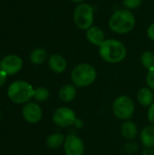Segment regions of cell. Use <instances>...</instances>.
<instances>
[{
    "mask_svg": "<svg viewBox=\"0 0 154 155\" xmlns=\"http://www.w3.org/2000/svg\"><path fill=\"white\" fill-rule=\"evenodd\" d=\"M136 18L131 10L119 8L115 10L108 20V26L112 32L117 35H125L133 30Z\"/></svg>",
    "mask_w": 154,
    "mask_h": 155,
    "instance_id": "obj_1",
    "label": "cell"
},
{
    "mask_svg": "<svg viewBox=\"0 0 154 155\" xmlns=\"http://www.w3.org/2000/svg\"><path fill=\"white\" fill-rule=\"evenodd\" d=\"M98 53L103 61L108 64H119L123 62L127 55L125 45L118 39H106L99 47Z\"/></svg>",
    "mask_w": 154,
    "mask_h": 155,
    "instance_id": "obj_2",
    "label": "cell"
},
{
    "mask_svg": "<svg viewBox=\"0 0 154 155\" xmlns=\"http://www.w3.org/2000/svg\"><path fill=\"white\" fill-rule=\"evenodd\" d=\"M72 84L77 88H84L92 85L97 78L95 67L88 63L76 64L71 72Z\"/></svg>",
    "mask_w": 154,
    "mask_h": 155,
    "instance_id": "obj_3",
    "label": "cell"
},
{
    "mask_svg": "<svg viewBox=\"0 0 154 155\" xmlns=\"http://www.w3.org/2000/svg\"><path fill=\"white\" fill-rule=\"evenodd\" d=\"M34 90V89L28 82L18 80L13 82L9 85L7 89V95L15 104H26L31 98H33Z\"/></svg>",
    "mask_w": 154,
    "mask_h": 155,
    "instance_id": "obj_4",
    "label": "cell"
},
{
    "mask_svg": "<svg viewBox=\"0 0 154 155\" xmlns=\"http://www.w3.org/2000/svg\"><path fill=\"white\" fill-rule=\"evenodd\" d=\"M112 111L113 115L121 121L131 120L135 112V104L133 100L125 94L117 96L112 104Z\"/></svg>",
    "mask_w": 154,
    "mask_h": 155,
    "instance_id": "obj_5",
    "label": "cell"
},
{
    "mask_svg": "<svg viewBox=\"0 0 154 155\" xmlns=\"http://www.w3.org/2000/svg\"><path fill=\"white\" fill-rule=\"evenodd\" d=\"M94 8L92 5L84 2L78 4L74 10V25L81 30L86 31L93 25Z\"/></svg>",
    "mask_w": 154,
    "mask_h": 155,
    "instance_id": "obj_6",
    "label": "cell"
},
{
    "mask_svg": "<svg viewBox=\"0 0 154 155\" xmlns=\"http://www.w3.org/2000/svg\"><path fill=\"white\" fill-rule=\"evenodd\" d=\"M53 122L60 128H68L74 124L77 116L75 112L67 106H61L54 110L53 116Z\"/></svg>",
    "mask_w": 154,
    "mask_h": 155,
    "instance_id": "obj_7",
    "label": "cell"
},
{
    "mask_svg": "<svg viewBox=\"0 0 154 155\" xmlns=\"http://www.w3.org/2000/svg\"><path fill=\"white\" fill-rule=\"evenodd\" d=\"M65 155H84L85 152V144L83 139L74 134L65 136L63 145Z\"/></svg>",
    "mask_w": 154,
    "mask_h": 155,
    "instance_id": "obj_8",
    "label": "cell"
},
{
    "mask_svg": "<svg viewBox=\"0 0 154 155\" xmlns=\"http://www.w3.org/2000/svg\"><path fill=\"white\" fill-rule=\"evenodd\" d=\"M23 67V60L15 54H9L3 58L0 63V70L7 75H13L21 71Z\"/></svg>",
    "mask_w": 154,
    "mask_h": 155,
    "instance_id": "obj_9",
    "label": "cell"
},
{
    "mask_svg": "<svg viewBox=\"0 0 154 155\" xmlns=\"http://www.w3.org/2000/svg\"><path fill=\"white\" fill-rule=\"evenodd\" d=\"M24 119L30 124H36L41 121L43 117V110L41 106L35 103H26L22 110Z\"/></svg>",
    "mask_w": 154,
    "mask_h": 155,
    "instance_id": "obj_10",
    "label": "cell"
},
{
    "mask_svg": "<svg viewBox=\"0 0 154 155\" xmlns=\"http://www.w3.org/2000/svg\"><path fill=\"white\" fill-rule=\"evenodd\" d=\"M85 36L88 42L95 46H100L106 39L104 31L98 25H93L85 31Z\"/></svg>",
    "mask_w": 154,
    "mask_h": 155,
    "instance_id": "obj_11",
    "label": "cell"
},
{
    "mask_svg": "<svg viewBox=\"0 0 154 155\" xmlns=\"http://www.w3.org/2000/svg\"><path fill=\"white\" fill-rule=\"evenodd\" d=\"M47 60L49 68L55 74H63L67 69V61L60 54H53Z\"/></svg>",
    "mask_w": 154,
    "mask_h": 155,
    "instance_id": "obj_12",
    "label": "cell"
},
{
    "mask_svg": "<svg viewBox=\"0 0 154 155\" xmlns=\"http://www.w3.org/2000/svg\"><path fill=\"white\" fill-rule=\"evenodd\" d=\"M138 126L132 120L124 121L121 125V134L126 141H134L138 136Z\"/></svg>",
    "mask_w": 154,
    "mask_h": 155,
    "instance_id": "obj_13",
    "label": "cell"
},
{
    "mask_svg": "<svg viewBox=\"0 0 154 155\" xmlns=\"http://www.w3.org/2000/svg\"><path fill=\"white\" fill-rule=\"evenodd\" d=\"M77 95V87L73 84H64L58 91V97L63 103H71L73 102Z\"/></svg>",
    "mask_w": 154,
    "mask_h": 155,
    "instance_id": "obj_14",
    "label": "cell"
},
{
    "mask_svg": "<svg viewBox=\"0 0 154 155\" xmlns=\"http://www.w3.org/2000/svg\"><path fill=\"white\" fill-rule=\"evenodd\" d=\"M140 141L146 149H154V125L150 124L143 128L140 133Z\"/></svg>",
    "mask_w": 154,
    "mask_h": 155,
    "instance_id": "obj_15",
    "label": "cell"
},
{
    "mask_svg": "<svg viewBox=\"0 0 154 155\" xmlns=\"http://www.w3.org/2000/svg\"><path fill=\"white\" fill-rule=\"evenodd\" d=\"M137 101L143 107L149 108L154 103V92L149 87H142L137 92Z\"/></svg>",
    "mask_w": 154,
    "mask_h": 155,
    "instance_id": "obj_16",
    "label": "cell"
},
{
    "mask_svg": "<svg viewBox=\"0 0 154 155\" xmlns=\"http://www.w3.org/2000/svg\"><path fill=\"white\" fill-rule=\"evenodd\" d=\"M64 140H65V136L62 133H54L47 137L45 143L48 148L52 150H55L64 145Z\"/></svg>",
    "mask_w": 154,
    "mask_h": 155,
    "instance_id": "obj_17",
    "label": "cell"
},
{
    "mask_svg": "<svg viewBox=\"0 0 154 155\" xmlns=\"http://www.w3.org/2000/svg\"><path fill=\"white\" fill-rule=\"evenodd\" d=\"M46 59H48L47 52L45 49H44L42 47L34 49L30 54V61L32 64H34L35 65H40V64H44L46 61Z\"/></svg>",
    "mask_w": 154,
    "mask_h": 155,
    "instance_id": "obj_18",
    "label": "cell"
},
{
    "mask_svg": "<svg viewBox=\"0 0 154 155\" xmlns=\"http://www.w3.org/2000/svg\"><path fill=\"white\" fill-rule=\"evenodd\" d=\"M141 64L147 70L154 69V53L152 51H145L141 55Z\"/></svg>",
    "mask_w": 154,
    "mask_h": 155,
    "instance_id": "obj_19",
    "label": "cell"
},
{
    "mask_svg": "<svg viewBox=\"0 0 154 155\" xmlns=\"http://www.w3.org/2000/svg\"><path fill=\"white\" fill-rule=\"evenodd\" d=\"M49 96H50V92L45 87L39 86V87L34 88V90L33 97L37 102H40V103L45 102L49 99Z\"/></svg>",
    "mask_w": 154,
    "mask_h": 155,
    "instance_id": "obj_20",
    "label": "cell"
},
{
    "mask_svg": "<svg viewBox=\"0 0 154 155\" xmlns=\"http://www.w3.org/2000/svg\"><path fill=\"white\" fill-rule=\"evenodd\" d=\"M139 150V144L135 141H127L123 145V151L127 154H133Z\"/></svg>",
    "mask_w": 154,
    "mask_h": 155,
    "instance_id": "obj_21",
    "label": "cell"
},
{
    "mask_svg": "<svg viewBox=\"0 0 154 155\" xmlns=\"http://www.w3.org/2000/svg\"><path fill=\"white\" fill-rule=\"evenodd\" d=\"M143 0H123V5L128 10H134L142 5Z\"/></svg>",
    "mask_w": 154,
    "mask_h": 155,
    "instance_id": "obj_22",
    "label": "cell"
},
{
    "mask_svg": "<svg viewBox=\"0 0 154 155\" xmlns=\"http://www.w3.org/2000/svg\"><path fill=\"white\" fill-rule=\"evenodd\" d=\"M146 84L151 90L154 92V69L147 72L146 74Z\"/></svg>",
    "mask_w": 154,
    "mask_h": 155,
    "instance_id": "obj_23",
    "label": "cell"
},
{
    "mask_svg": "<svg viewBox=\"0 0 154 155\" xmlns=\"http://www.w3.org/2000/svg\"><path fill=\"white\" fill-rule=\"evenodd\" d=\"M147 118L151 124L154 125V103L148 108L147 112Z\"/></svg>",
    "mask_w": 154,
    "mask_h": 155,
    "instance_id": "obj_24",
    "label": "cell"
},
{
    "mask_svg": "<svg viewBox=\"0 0 154 155\" xmlns=\"http://www.w3.org/2000/svg\"><path fill=\"white\" fill-rule=\"evenodd\" d=\"M146 35L148 36V38L152 41L154 42V22L152 23L148 27H147V30H146Z\"/></svg>",
    "mask_w": 154,
    "mask_h": 155,
    "instance_id": "obj_25",
    "label": "cell"
},
{
    "mask_svg": "<svg viewBox=\"0 0 154 155\" xmlns=\"http://www.w3.org/2000/svg\"><path fill=\"white\" fill-rule=\"evenodd\" d=\"M6 77H7V74L5 72L0 70V87L5 84V83L6 81Z\"/></svg>",
    "mask_w": 154,
    "mask_h": 155,
    "instance_id": "obj_26",
    "label": "cell"
},
{
    "mask_svg": "<svg viewBox=\"0 0 154 155\" xmlns=\"http://www.w3.org/2000/svg\"><path fill=\"white\" fill-rule=\"evenodd\" d=\"M84 121H83L82 119H80V118H77L76 121H75V123H74V126L75 128H77V129H82V128L84 127Z\"/></svg>",
    "mask_w": 154,
    "mask_h": 155,
    "instance_id": "obj_27",
    "label": "cell"
},
{
    "mask_svg": "<svg viewBox=\"0 0 154 155\" xmlns=\"http://www.w3.org/2000/svg\"><path fill=\"white\" fill-rule=\"evenodd\" d=\"M142 155H154V149H144L142 153Z\"/></svg>",
    "mask_w": 154,
    "mask_h": 155,
    "instance_id": "obj_28",
    "label": "cell"
},
{
    "mask_svg": "<svg viewBox=\"0 0 154 155\" xmlns=\"http://www.w3.org/2000/svg\"><path fill=\"white\" fill-rule=\"evenodd\" d=\"M71 2H73V3H75V4H82V3H84L86 0H70Z\"/></svg>",
    "mask_w": 154,
    "mask_h": 155,
    "instance_id": "obj_29",
    "label": "cell"
},
{
    "mask_svg": "<svg viewBox=\"0 0 154 155\" xmlns=\"http://www.w3.org/2000/svg\"><path fill=\"white\" fill-rule=\"evenodd\" d=\"M0 63H1V61H0Z\"/></svg>",
    "mask_w": 154,
    "mask_h": 155,
    "instance_id": "obj_30",
    "label": "cell"
},
{
    "mask_svg": "<svg viewBox=\"0 0 154 155\" xmlns=\"http://www.w3.org/2000/svg\"><path fill=\"white\" fill-rule=\"evenodd\" d=\"M153 1H154V0H153Z\"/></svg>",
    "mask_w": 154,
    "mask_h": 155,
    "instance_id": "obj_31",
    "label": "cell"
}]
</instances>
